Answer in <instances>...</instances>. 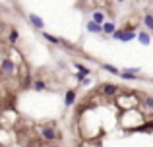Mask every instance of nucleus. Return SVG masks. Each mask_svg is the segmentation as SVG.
<instances>
[{
    "mask_svg": "<svg viewBox=\"0 0 153 147\" xmlns=\"http://www.w3.org/2000/svg\"><path fill=\"white\" fill-rule=\"evenodd\" d=\"M41 137H43L45 141H49V143H51V141H56V140H60L62 136H60V134L56 132V130L52 128V126H45V128L41 130Z\"/></svg>",
    "mask_w": 153,
    "mask_h": 147,
    "instance_id": "obj_1",
    "label": "nucleus"
},
{
    "mask_svg": "<svg viewBox=\"0 0 153 147\" xmlns=\"http://www.w3.org/2000/svg\"><path fill=\"white\" fill-rule=\"evenodd\" d=\"M0 70H2V74L6 75H12L16 72V64L12 58H2V64H0Z\"/></svg>",
    "mask_w": 153,
    "mask_h": 147,
    "instance_id": "obj_2",
    "label": "nucleus"
},
{
    "mask_svg": "<svg viewBox=\"0 0 153 147\" xmlns=\"http://www.w3.org/2000/svg\"><path fill=\"white\" fill-rule=\"evenodd\" d=\"M120 78L122 79H138L140 78V68H122Z\"/></svg>",
    "mask_w": 153,
    "mask_h": 147,
    "instance_id": "obj_3",
    "label": "nucleus"
},
{
    "mask_svg": "<svg viewBox=\"0 0 153 147\" xmlns=\"http://www.w3.org/2000/svg\"><path fill=\"white\" fill-rule=\"evenodd\" d=\"M27 19L31 21V25H33L35 29H39V31H45V21H43V18H39L37 14H33V12H31V14L27 16Z\"/></svg>",
    "mask_w": 153,
    "mask_h": 147,
    "instance_id": "obj_4",
    "label": "nucleus"
},
{
    "mask_svg": "<svg viewBox=\"0 0 153 147\" xmlns=\"http://www.w3.org/2000/svg\"><path fill=\"white\" fill-rule=\"evenodd\" d=\"M87 31H89V33H103V25L101 23H97V21H93V19H89V21H87Z\"/></svg>",
    "mask_w": 153,
    "mask_h": 147,
    "instance_id": "obj_5",
    "label": "nucleus"
},
{
    "mask_svg": "<svg viewBox=\"0 0 153 147\" xmlns=\"http://www.w3.org/2000/svg\"><path fill=\"white\" fill-rule=\"evenodd\" d=\"M74 101H76V89H66V93H64V105L72 106Z\"/></svg>",
    "mask_w": 153,
    "mask_h": 147,
    "instance_id": "obj_6",
    "label": "nucleus"
},
{
    "mask_svg": "<svg viewBox=\"0 0 153 147\" xmlns=\"http://www.w3.org/2000/svg\"><path fill=\"white\" fill-rule=\"evenodd\" d=\"M116 31V23L114 21H105L103 23V33L108 35V37H112V33Z\"/></svg>",
    "mask_w": 153,
    "mask_h": 147,
    "instance_id": "obj_7",
    "label": "nucleus"
},
{
    "mask_svg": "<svg viewBox=\"0 0 153 147\" xmlns=\"http://www.w3.org/2000/svg\"><path fill=\"white\" fill-rule=\"evenodd\" d=\"M103 93L112 97V95L118 93V85H114V83H105V85H103Z\"/></svg>",
    "mask_w": 153,
    "mask_h": 147,
    "instance_id": "obj_8",
    "label": "nucleus"
},
{
    "mask_svg": "<svg viewBox=\"0 0 153 147\" xmlns=\"http://www.w3.org/2000/svg\"><path fill=\"white\" fill-rule=\"evenodd\" d=\"M31 89H33V91H39V93H41V91H45V89H47V83L43 81V79H33V81H31Z\"/></svg>",
    "mask_w": 153,
    "mask_h": 147,
    "instance_id": "obj_9",
    "label": "nucleus"
},
{
    "mask_svg": "<svg viewBox=\"0 0 153 147\" xmlns=\"http://www.w3.org/2000/svg\"><path fill=\"white\" fill-rule=\"evenodd\" d=\"M138 41L142 43L143 47H147V45L151 43V35L147 33V31H140V33H138Z\"/></svg>",
    "mask_w": 153,
    "mask_h": 147,
    "instance_id": "obj_10",
    "label": "nucleus"
},
{
    "mask_svg": "<svg viewBox=\"0 0 153 147\" xmlns=\"http://www.w3.org/2000/svg\"><path fill=\"white\" fill-rule=\"evenodd\" d=\"M143 25L153 33V16H151V12H146V14H143Z\"/></svg>",
    "mask_w": 153,
    "mask_h": 147,
    "instance_id": "obj_11",
    "label": "nucleus"
},
{
    "mask_svg": "<svg viewBox=\"0 0 153 147\" xmlns=\"http://www.w3.org/2000/svg\"><path fill=\"white\" fill-rule=\"evenodd\" d=\"M101 68L105 72H111L112 75H120V72H122L120 68H116V66H112V64H101Z\"/></svg>",
    "mask_w": 153,
    "mask_h": 147,
    "instance_id": "obj_12",
    "label": "nucleus"
},
{
    "mask_svg": "<svg viewBox=\"0 0 153 147\" xmlns=\"http://www.w3.org/2000/svg\"><path fill=\"white\" fill-rule=\"evenodd\" d=\"M43 37L47 39V41L51 43V45H62V41H60L58 37H54V35H51V33H47V31H43Z\"/></svg>",
    "mask_w": 153,
    "mask_h": 147,
    "instance_id": "obj_13",
    "label": "nucleus"
},
{
    "mask_svg": "<svg viewBox=\"0 0 153 147\" xmlns=\"http://www.w3.org/2000/svg\"><path fill=\"white\" fill-rule=\"evenodd\" d=\"M91 19L103 25V23H105V14H103V12H99V10H95V12H93V16H91Z\"/></svg>",
    "mask_w": 153,
    "mask_h": 147,
    "instance_id": "obj_14",
    "label": "nucleus"
},
{
    "mask_svg": "<svg viewBox=\"0 0 153 147\" xmlns=\"http://www.w3.org/2000/svg\"><path fill=\"white\" fill-rule=\"evenodd\" d=\"M18 39H19V33H18V31H16V29H12V31H10V43H12V45H14V43L18 41Z\"/></svg>",
    "mask_w": 153,
    "mask_h": 147,
    "instance_id": "obj_15",
    "label": "nucleus"
},
{
    "mask_svg": "<svg viewBox=\"0 0 153 147\" xmlns=\"http://www.w3.org/2000/svg\"><path fill=\"white\" fill-rule=\"evenodd\" d=\"M143 105L147 109H153V97H143Z\"/></svg>",
    "mask_w": 153,
    "mask_h": 147,
    "instance_id": "obj_16",
    "label": "nucleus"
},
{
    "mask_svg": "<svg viewBox=\"0 0 153 147\" xmlns=\"http://www.w3.org/2000/svg\"><path fill=\"white\" fill-rule=\"evenodd\" d=\"M49 147H60V145H49Z\"/></svg>",
    "mask_w": 153,
    "mask_h": 147,
    "instance_id": "obj_17",
    "label": "nucleus"
},
{
    "mask_svg": "<svg viewBox=\"0 0 153 147\" xmlns=\"http://www.w3.org/2000/svg\"><path fill=\"white\" fill-rule=\"evenodd\" d=\"M116 2H124V0H116Z\"/></svg>",
    "mask_w": 153,
    "mask_h": 147,
    "instance_id": "obj_18",
    "label": "nucleus"
}]
</instances>
